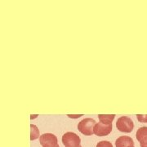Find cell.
Segmentation results:
<instances>
[{"label": "cell", "mask_w": 147, "mask_h": 147, "mask_svg": "<svg viewBox=\"0 0 147 147\" xmlns=\"http://www.w3.org/2000/svg\"><path fill=\"white\" fill-rule=\"evenodd\" d=\"M115 115H99L98 118L100 123L104 124H112Z\"/></svg>", "instance_id": "8"}, {"label": "cell", "mask_w": 147, "mask_h": 147, "mask_svg": "<svg viewBox=\"0 0 147 147\" xmlns=\"http://www.w3.org/2000/svg\"><path fill=\"white\" fill-rule=\"evenodd\" d=\"M112 131V124H104L102 123H96L94 127V134L99 137H105Z\"/></svg>", "instance_id": "5"}, {"label": "cell", "mask_w": 147, "mask_h": 147, "mask_svg": "<svg viewBox=\"0 0 147 147\" xmlns=\"http://www.w3.org/2000/svg\"><path fill=\"white\" fill-rule=\"evenodd\" d=\"M96 147H113L111 142H108V141H101V142H98Z\"/></svg>", "instance_id": "10"}, {"label": "cell", "mask_w": 147, "mask_h": 147, "mask_svg": "<svg viewBox=\"0 0 147 147\" xmlns=\"http://www.w3.org/2000/svg\"><path fill=\"white\" fill-rule=\"evenodd\" d=\"M116 127L119 131L122 132L129 133L133 130L134 123L130 118L127 116H122L116 122Z\"/></svg>", "instance_id": "2"}, {"label": "cell", "mask_w": 147, "mask_h": 147, "mask_svg": "<svg viewBox=\"0 0 147 147\" xmlns=\"http://www.w3.org/2000/svg\"><path fill=\"white\" fill-rule=\"evenodd\" d=\"M81 139L74 132L69 131L65 133L62 137V143L65 147H79Z\"/></svg>", "instance_id": "3"}, {"label": "cell", "mask_w": 147, "mask_h": 147, "mask_svg": "<svg viewBox=\"0 0 147 147\" xmlns=\"http://www.w3.org/2000/svg\"><path fill=\"white\" fill-rule=\"evenodd\" d=\"M56 147H60V146H56Z\"/></svg>", "instance_id": "12"}, {"label": "cell", "mask_w": 147, "mask_h": 147, "mask_svg": "<svg viewBox=\"0 0 147 147\" xmlns=\"http://www.w3.org/2000/svg\"><path fill=\"white\" fill-rule=\"evenodd\" d=\"M96 121L91 118H86L80 121L78 124L79 131L85 136H92L94 134V127Z\"/></svg>", "instance_id": "1"}, {"label": "cell", "mask_w": 147, "mask_h": 147, "mask_svg": "<svg viewBox=\"0 0 147 147\" xmlns=\"http://www.w3.org/2000/svg\"><path fill=\"white\" fill-rule=\"evenodd\" d=\"M39 142L42 147H56L57 145V137L52 133H44L39 137Z\"/></svg>", "instance_id": "4"}, {"label": "cell", "mask_w": 147, "mask_h": 147, "mask_svg": "<svg viewBox=\"0 0 147 147\" xmlns=\"http://www.w3.org/2000/svg\"><path fill=\"white\" fill-rule=\"evenodd\" d=\"M30 140L31 141H34V140H36L38 139L39 137V130L38 129V127L35 125H34V124H31L30 125Z\"/></svg>", "instance_id": "9"}, {"label": "cell", "mask_w": 147, "mask_h": 147, "mask_svg": "<svg viewBox=\"0 0 147 147\" xmlns=\"http://www.w3.org/2000/svg\"><path fill=\"white\" fill-rule=\"evenodd\" d=\"M79 147H82V146H79Z\"/></svg>", "instance_id": "13"}, {"label": "cell", "mask_w": 147, "mask_h": 147, "mask_svg": "<svg viewBox=\"0 0 147 147\" xmlns=\"http://www.w3.org/2000/svg\"><path fill=\"white\" fill-rule=\"evenodd\" d=\"M137 117L140 123H147V115H137Z\"/></svg>", "instance_id": "11"}, {"label": "cell", "mask_w": 147, "mask_h": 147, "mask_svg": "<svg viewBox=\"0 0 147 147\" xmlns=\"http://www.w3.org/2000/svg\"><path fill=\"white\" fill-rule=\"evenodd\" d=\"M116 147H134L132 138L127 136H121L115 142Z\"/></svg>", "instance_id": "7"}, {"label": "cell", "mask_w": 147, "mask_h": 147, "mask_svg": "<svg viewBox=\"0 0 147 147\" xmlns=\"http://www.w3.org/2000/svg\"><path fill=\"white\" fill-rule=\"evenodd\" d=\"M137 141L140 142L141 147H147V127H142L136 134Z\"/></svg>", "instance_id": "6"}]
</instances>
